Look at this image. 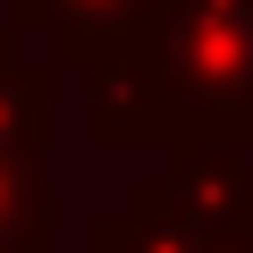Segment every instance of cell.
Listing matches in <instances>:
<instances>
[{
	"label": "cell",
	"instance_id": "6",
	"mask_svg": "<svg viewBox=\"0 0 253 253\" xmlns=\"http://www.w3.org/2000/svg\"><path fill=\"white\" fill-rule=\"evenodd\" d=\"M203 253H253V228H245V236H219V245H203Z\"/></svg>",
	"mask_w": 253,
	"mask_h": 253
},
{
	"label": "cell",
	"instance_id": "4",
	"mask_svg": "<svg viewBox=\"0 0 253 253\" xmlns=\"http://www.w3.org/2000/svg\"><path fill=\"white\" fill-rule=\"evenodd\" d=\"M59 144V76L42 59L17 51V34L0 26V152L9 161H42Z\"/></svg>",
	"mask_w": 253,
	"mask_h": 253
},
{
	"label": "cell",
	"instance_id": "2",
	"mask_svg": "<svg viewBox=\"0 0 253 253\" xmlns=\"http://www.w3.org/2000/svg\"><path fill=\"white\" fill-rule=\"evenodd\" d=\"M126 211L169 219V228H186L203 245L245 236L253 228V161L245 152H161L152 177L126 186Z\"/></svg>",
	"mask_w": 253,
	"mask_h": 253
},
{
	"label": "cell",
	"instance_id": "5",
	"mask_svg": "<svg viewBox=\"0 0 253 253\" xmlns=\"http://www.w3.org/2000/svg\"><path fill=\"white\" fill-rule=\"evenodd\" d=\"M0 253H51V186L42 161L0 152Z\"/></svg>",
	"mask_w": 253,
	"mask_h": 253
},
{
	"label": "cell",
	"instance_id": "1",
	"mask_svg": "<svg viewBox=\"0 0 253 253\" xmlns=\"http://www.w3.org/2000/svg\"><path fill=\"white\" fill-rule=\"evenodd\" d=\"M84 135L144 152H253V0H152L84 76Z\"/></svg>",
	"mask_w": 253,
	"mask_h": 253
},
{
	"label": "cell",
	"instance_id": "3",
	"mask_svg": "<svg viewBox=\"0 0 253 253\" xmlns=\"http://www.w3.org/2000/svg\"><path fill=\"white\" fill-rule=\"evenodd\" d=\"M144 9L152 0H9V34H42L59 68L93 76L126 34H135Z\"/></svg>",
	"mask_w": 253,
	"mask_h": 253
}]
</instances>
